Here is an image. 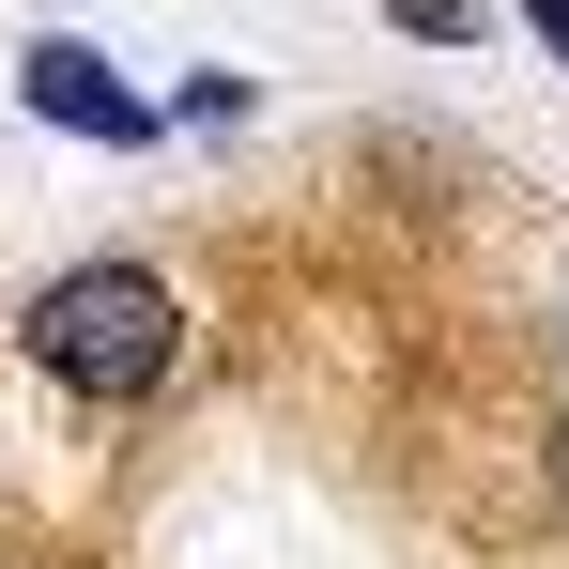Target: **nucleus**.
<instances>
[{
  "label": "nucleus",
  "mask_w": 569,
  "mask_h": 569,
  "mask_svg": "<svg viewBox=\"0 0 569 569\" xmlns=\"http://www.w3.org/2000/svg\"><path fill=\"white\" fill-rule=\"evenodd\" d=\"M16 93L47 108V123H78V139H108V154H139V139H154V93H123L93 47H62V31H47V47L16 62Z\"/></svg>",
  "instance_id": "obj_2"
},
{
  "label": "nucleus",
  "mask_w": 569,
  "mask_h": 569,
  "mask_svg": "<svg viewBox=\"0 0 569 569\" xmlns=\"http://www.w3.org/2000/svg\"><path fill=\"white\" fill-rule=\"evenodd\" d=\"M16 339H31V370L62 385V400H108V416L186 370V308H170L154 262H78V278H47Z\"/></svg>",
  "instance_id": "obj_1"
},
{
  "label": "nucleus",
  "mask_w": 569,
  "mask_h": 569,
  "mask_svg": "<svg viewBox=\"0 0 569 569\" xmlns=\"http://www.w3.org/2000/svg\"><path fill=\"white\" fill-rule=\"evenodd\" d=\"M385 16H400L416 47H462V31H477V0H385Z\"/></svg>",
  "instance_id": "obj_3"
},
{
  "label": "nucleus",
  "mask_w": 569,
  "mask_h": 569,
  "mask_svg": "<svg viewBox=\"0 0 569 569\" xmlns=\"http://www.w3.org/2000/svg\"><path fill=\"white\" fill-rule=\"evenodd\" d=\"M523 16H539V47H555V62H569V0H523Z\"/></svg>",
  "instance_id": "obj_4"
},
{
  "label": "nucleus",
  "mask_w": 569,
  "mask_h": 569,
  "mask_svg": "<svg viewBox=\"0 0 569 569\" xmlns=\"http://www.w3.org/2000/svg\"><path fill=\"white\" fill-rule=\"evenodd\" d=\"M555 508H569V416H555Z\"/></svg>",
  "instance_id": "obj_5"
}]
</instances>
